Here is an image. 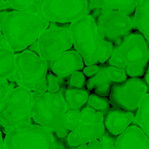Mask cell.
<instances>
[{
    "label": "cell",
    "instance_id": "f35d334b",
    "mask_svg": "<svg viewBox=\"0 0 149 149\" xmlns=\"http://www.w3.org/2000/svg\"><path fill=\"white\" fill-rule=\"evenodd\" d=\"M77 148L79 149H87L89 148L88 144L87 143H82L81 145H79V146H77Z\"/></svg>",
    "mask_w": 149,
    "mask_h": 149
},
{
    "label": "cell",
    "instance_id": "277c9868",
    "mask_svg": "<svg viewBox=\"0 0 149 149\" xmlns=\"http://www.w3.org/2000/svg\"><path fill=\"white\" fill-rule=\"evenodd\" d=\"M33 101L32 107V119L38 125L57 132L67 129L65 116L68 111L64 96L61 93H38L33 91Z\"/></svg>",
    "mask_w": 149,
    "mask_h": 149
},
{
    "label": "cell",
    "instance_id": "3957f363",
    "mask_svg": "<svg viewBox=\"0 0 149 149\" xmlns=\"http://www.w3.org/2000/svg\"><path fill=\"white\" fill-rule=\"evenodd\" d=\"M47 61L26 49L15 55V68L8 79L41 94L47 91Z\"/></svg>",
    "mask_w": 149,
    "mask_h": 149
},
{
    "label": "cell",
    "instance_id": "52a82bcc",
    "mask_svg": "<svg viewBox=\"0 0 149 149\" xmlns=\"http://www.w3.org/2000/svg\"><path fill=\"white\" fill-rule=\"evenodd\" d=\"M106 62L121 68L132 64H140L147 68L149 63L148 43L140 31L130 33L119 44L114 45Z\"/></svg>",
    "mask_w": 149,
    "mask_h": 149
},
{
    "label": "cell",
    "instance_id": "8d00e7d4",
    "mask_svg": "<svg viewBox=\"0 0 149 149\" xmlns=\"http://www.w3.org/2000/svg\"><path fill=\"white\" fill-rule=\"evenodd\" d=\"M6 148L5 144H4V139L2 138V134H1V132L0 131V149H4Z\"/></svg>",
    "mask_w": 149,
    "mask_h": 149
},
{
    "label": "cell",
    "instance_id": "ac0fdd59",
    "mask_svg": "<svg viewBox=\"0 0 149 149\" xmlns=\"http://www.w3.org/2000/svg\"><path fill=\"white\" fill-rule=\"evenodd\" d=\"M133 17L137 29L149 45V0H141L138 2Z\"/></svg>",
    "mask_w": 149,
    "mask_h": 149
},
{
    "label": "cell",
    "instance_id": "7402d4cb",
    "mask_svg": "<svg viewBox=\"0 0 149 149\" xmlns=\"http://www.w3.org/2000/svg\"><path fill=\"white\" fill-rule=\"evenodd\" d=\"M87 104L93 107L95 110L104 111L110 108L111 101L107 97H103L97 95L96 93L90 94L89 96Z\"/></svg>",
    "mask_w": 149,
    "mask_h": 149
},
{
    "label": "cell",
    "instance_id": "f1b7e54d",
    "mask_svg": "<svg viewBox=\"0 0 149 149\" xmlns=\"http://www.w3.org/2000/svg\"><path fill=\"white\" fill-rule=\"evenodd\" d=\"M47 92L49 93H58L60 90V84L57 76L55 74L47 73Z\"/></svg>",
    "mask_w": 149,
    "mask_h": 149
},
{
    "label": "cell",
    "instance_id": "ba28073f",
    "mask_svg": "<svg viewBox=\"0 0 149 149\" xmlns=\"http://www.w3.org/2000/svg\"><path fill=\"white\" fill-rule=\"evenodd\" d=\"M38 13L52 23H72L90 14L88 0H39Z\"/></svg>",
    "mask_w": 149,
    "mask_h": 149
},
{
    "label": "cell",
    "instance_id": "9a60e30c",
    "mask_svg": "<svg viewBox=\"0 0 149 149\" xmlns=\"http://www.w3.org/2000/svg\"><path fill=\"white\" fill-rule=\"evenodd\" d=\"M115 148L149 149V138L138 125H131L118 135Z\"/></svg>",
    "mask_w": 149,
    "mask_h": 149
},
{
    "label": "cell",
    "instance_id": "8fae6325",
    "mask_svg": "<svg viewBox=\"0 0 149 149\" xmlns=\"http://www.w3.org/2000/svg\"><path fill=\"white\" fill-rule=\"evenodd\" d=\"M73 45L69 29L61 26L48 27L38 38L37 54L47 61H50L71 49Z\"/></svg>",
    "mask_w": 149,
    "mask_h": 149
},
{
    "label": "cell",
    "instance_id": "44dd1931",
    "mask_svg": "<svg viewBox=\"0 0 149 149\" xmlns=\"http://www.w3.org/2000/svg\"><path fill=\"white\" fill-rule=\"evenodd\" d=\"M135 121L149 138V93L144 95L136 112Z\"/></svg>",
    "mask_w": 149,
    "mask_h": 149
},
{
    "label": "cell",
    "instance_id": "6da1fadb",
    "mask_svg": "<svg viewBox=\"0 0 149 149\" xmlns=\"http://www.w3.org/2000/svg\"><path fill=\"white\" fill-rule=\"evenodd\" d=\"M49 23L38 13L16 10L8 12L0 26L6 47L14 52L27 49L49 27Z\"/></svg>",
    "mask_w": 149,
    "mask_h": 149
},
{
    "label": "cell",
    "instance_id": "74e56055",
    "mask_svg": "<svg viewBox=\"0 0 149 149\" xmlns=\"http://www.w3.org/2000/svg\"><path fill=\"white\" fill-rule=\"evenodd\" d=\"M7 13H8V12H5V11L1 12V13H0V26H1V24L2 23L3 20H4L5 16L7 15Z\"/></svg>",
    "mask_w": 149,
    "mask_h": 149
},
{
    "label": "cell",
    "instance_id": "30bf717a",
    "mask_svg": "<svg viewBox=\"0 0 149 149\" xmlns=\"http://www.w3.org/2000/svg\"><path fill=\"white\" fill-rule=\"evenodd\" d=\"M99 31L103 38L114 45L138 29L134 17L118 10L103 12L96 18Z\"/></svg>",
    "mask_w": 149,
    "mask_h": 149
},
{
    "label": "cell",
    "instance_id": "836d02e7",
    "mask_svg": "<svg viewBox=\"0 0 149 149\" xmlns=\"http://www.w3.org/2000/svg\"><path fill=\"white\" fill-rule=\"evenodd\" d=\"M68 130H69L68 129L61 130L55 132V135H57V137H58V138H65V137L68 136V135L69 134Z\"/></svg>",
    "mask_w": 149,
    "mask_h": 149
},
{
    "label": "cell",
    "instance_id": "f546056e",
    "mask_svg": "<svg viewBox=\"0 0 149 149\" xmlns=\"http://www.w3.org/2000/svg\"><path fill=\"white\" fill-rule=\"evenodd\" d=\"M96 111L90 106H87L80 111V121L85 122H90L93 120Z\"/></svg>",
    "mask_w": 149,
    "mask_h": 149
},
{
    "label": "cell",
    "instance_id": "4dcf8cb0",
    "mask_svg": "<svg viewBox=\"0 0 149 149\" xmlns=\"http://www.w3.org/2000/svg\"><path fill=\"white\" fill-rule=\"evenodd\" d=\"M10 89L11 87L7 79H0V108Z\"/></svg>",
    "mask_w": 149,
    "mask_h": 149
},
{
    "label": "cell",
    "instance_id": "ffe728a7",
    "mask_svg": "<svg viewBox=\"0 0 149 149\" xmlns=\"http://www.w3.org/2000/svg\"><path fill=\"white\" fill-rule=\"evenodd\" d=\"M15 68V54L7 47L0 45V79H8Z\"/></svg>",
    "mask_w": 149,
    "mask_h": 149
},
{
    "label": "cell",
    "instance_id": "484cf974",
    "mask_svg": "<svg viewBox=\"0 0 149 149\" xmlns=\"http://www.w3.org/2000/svg\"><path fill=\"white\" fill-rule=\"evenodd\" d=\"M86 76L82 71H77L71 75L68 81V87L83 88L86 84Z\"/></svg>",
    "mask_w": 149,
    "mask_h": 149
},
{
    "label": "cell",
    "instance_id": "cb8c5ba5",
    "mask_svg": "<svg viewBox=\"0 0 149 149\" xmlns=\"http://www.w3.org/2000/svg\"><path fill=\"white\" fill-rule=\"evenodd\" d=\"M107 74L109 78L114 83H121L127 79V74L125 68H118L113 65H109L107 68Z\"/></svg>",
    "mask_w": 149,
    "mask_h": 149
},
{
    "label": "cell",
    "instance_id": "5b68a950",
    "mask_svg": "<svg viewBox=\"0 0 149 149\" xmlns=\"http://www.w3.org/2000/svg\"><path fill=\"white\" fill-rule=\"evenodd\" d=\"M33 91L23 86L11 88L0 108V125L9 130L21 123H31Z\"/></svg>",
    "mask_w": 149,
    "mask_h": 149
},
{
    "label": "cell",
    "instance_id": "d6986e66",
    "mask_svg": "<svg viewBox=\"0 0 149 149\" xmlns=\"http://www.w3.org/2000/svg\"><path fill=\"white\" fill-rule=\"evenodd\" d=\"M90 95L87 88L68 87L64 94L68 110H80L87 103Z\"/></svg>",
    "mask_w": 149,
    "mask_h": 149
},
{
    "label": "cell",
    "instance_id": "e0dca14e",
    "mask_svg": "<svg viewBox=\"0 0 149 149\" xmlns=\"http://www.w3.org/2000/svg\"><path fill=\"white\" fill-rule=\"evenodd\" d=\"M141 0H88L91 10L98 9L100 13L110 10H118L132 15Z\"/></svg>",
    "mask_w": 149,
    "mask_h": 149
},
{
    "label": "cell",
    "instance_id": "2e32d148",
    "mask_svg": "<svg viewBox=\"0 0 149 149\" xmlns=\"http://www.w3.org/2000/svg\"><path fill=\"white\" fill-rule=\"evenodd\" d=\"M108 66L109 64L107 63H100L98 71L86 81L85 87L89 91L93 90L98 95L109 97L114 82L111 80L108 75Z\"/></svg>",
    "mask_w": 149,
    "mask_h": 149
},
{
    "label": "cell",
    "instance_id": "1f68e13d",
    "mask_svg": "<svg viewBox=\"0 0 149 149\" xmlns=\"http://www.w3.org/2000/svg\"><path fill=\"white\" fill-rule=\"evenodd\" d=\"M99 70V64H94V65H86L83 68L82 71L84 75L87 77H92L94 76Z\"/></svg>",
    "mask_w": 149,
    "mask_h": 149
},
{
    "label": "cell",
    "instance_id": "7c38bea8",
    "mask_svg": "<svg viewBox=\"0 0 149 149\" xmlns=\"http://www.w3.org/2000/svg\"><path fill=\"white\" fill-rule=\"evenodd\" d=\"M106 130L104 115L102 111H97L91 122L80 121L79 126L71 131L67 136V143L71 147L88 143L91 140L100 138Z\"/></svg>",
    "mask_w": 149,
    "mask_h": 149
},
{
    "label": "cell",
    "instance_id": "83f0119b",
    "mask_svg": "<svg viewBox=\"0 0 149 149\" xmlns=\"http://www.w3.org/2000/svg\"><path fill=\"white\" fill-rule=\"evenodd\" d=\"M126 74L130 77H143L145 75L146 68L140 64H132L125 68Z\"/></svg>",
    "mask_w": 149,
    "mask_h": 149
},
{
    "label": "cell",
    "instance_id": "7a4b0ae2",
    "mask_svg": "<svg viewBox=\"0 0 149 149\" xmlns=\"http://www.w3.org/2000/svg\"><path fill=\"white\" fill-rule=\"evenodd\" d=\"M73 45L82 56L85 65L100 64L99 52L108 42L100 34L96 18L93 15H85L69 25Z\"/></svg>",
    "mask_w": 149,
    "mask_h": 149
},
{
    "label": "cell",
    "instance_id": "e575fe53",
    "mask_svg": "<svg viewBox=\"0 0 149 149\" xmlns=\"http://www.w3.org/2000/svg\"><path fill=\"white\" fill-rule=\"evenodd\" d=\"M145 77H144V80L146 82L147 85H148V91H149V64L146 68V71L145 73Z\"/></svg>",
    "mask_w": 149,
    "mask_h": 149
},
{
    "label": "cell",
    "instance_id": "4fadbf2b",
    "mask_svg": "<svg viewBox=\"0 0 149 149\" xmlns=\"http://www.w3.org/2000/svg\"><path fill=\"white\" fill-rule=\"evenodd\" d=\"M82 56L77 50H66L50 61L49 66L58 77L65 78L84 68Z\"/></svg>",
    "mask_w": 149,
    "mask_h": 149
},
{
    "label": "cell",
    "instance_id": "603a6c76",
    "mask_svg": "<svg viewBox=\"0 0 149 149\" xmlns=\"http://www.w3.org/2000/svg\"><path fill=\"white\" fill-rule=\"evenodd\" d=\"M11 6V8L16 10H28L38 13L39 0H6Z\"/></svg>",
    "mask_w": 149,
    "mask_h": 149
},
{
    "label": "cell",
    "instance_id": "d590c367",
    "mask_svg": "<svg viewBox=\"0 0 149 149\" xmlns=\"http://www.w3.org/2000/svg\"><path fill=\"white\" fill-rule=\"evenodd\" d=\"M11 7V6L10 5V4H9L8 2H7V1H4L2 3H1V4H0V10H7V9L8 8H10Z\"/></svg>",
    "mask_w": 149,
    "mask_h": 149
},
{
    "label": "cell",
    "instance_id": "8992f818",
    "mask_svg": "<svg viewBox=\"0 0 149 149\" xmlns=\"http://www.w3.org/2000/svg\"><path fill=\"white\" fill-rule=\"evenodd\" d=\"M9 149H54L55 140L52 132L39 125L21 123L9 130L4 139Z\"/></svg>",
    "mask_w": 149,
    "mask_h": 149
},
{
    "label": "cell",
    "instance_id": "60d3db41",
    "mask_svg": "<svg viewBox=\"0 0 149 149\" xmlns=\"http://www.w3.org/2000/svg\"><path fill=\"white\" fill-rule=\"evenodd\" d=\"M4 1H5V0H0V4H1Z\"/></svg>",
    "mask_w": 149,
    "mask_h": 149
},
{
    "label": "cell",
    "instance_id": "ab89813d",
    "mask_svg": "<svg viewBox=\"0 0 149 149\" xmlns=\"http://www.w3.org/2000/svg\"><path fill=\"white\" fill-rule=\"evenodd\" d=\"M2 36H3V33H2V31H1V27H0V42H1V39H2Z\"/></svg>",
    "mask_w": 149,
    "mask_h": 149
},
{
    "label": "cell",
    "instance_id": "4316f807",
    "mask_svg": "<svg viewBox=\"0 0 149 149\" xmlns=\"http://www.w3.org/2000/svg\"><path fill=\"white\" fill-rule=\"evenodd\" d=\"M116 135H113L108 130L105 131L104 133L98 138L102 146V149H116L115 143L117 139Z\"/></svg>",
    "mask_w": 149,
    "mask_h": 149
},
{
    "label": "cell",
    "instance_id": "d6a6232c",
    "mask_svg": "<svg viewBox=\"0 0 149 149\" xmlns=\"http://www.w3.org/2000/svg\"><path fill=\"white\" fill-rule=\"evenodd\" d=\"M88 146H89V148L90 149H93V148L101 149L102 148L101 143H100L98 138H95V139L91 140V141L88 143Z\"/></svg>",
    "mask_w": 149,
    "mask_h": 149
},
{
    "label": "cell",
    "instance_id": "9c48e42d",
    "mask_svg": "<svg viewBox=\"0 0 149 149\" xmlns=\"http://www.w3.org/2000/svg\"><path fill=\"white\" fill-rule=\"evenodd\" d=\"M148 91L145 80L141 77H130L123 82L114 83L109 97L113 107L136 113Z\"/></svg>",
    "mask_w": 149,
    "mask_h": 149
},
{
    "label": "cell",
    "instance_id": "d4e9b609",
    "mask_svg": "<svg viewBox=\"0 0 149 149\" xmlns=\"http://www.w3.org/2000/svg\"><path fill=\"white\" fill-rule=\"evenodd\" d=\"M65 126L70 131L75 130L80 122V110H68L65 116Z\"/></svg>",
    "mask_w": 149,
    "mask_h": 149
},
{
    "label": "cell",
    "instance_id": "5bb4252c",
    "mask_svg": "<svg viewBox=\"0 0 149 149\" xmlns=\"http://www.w3.org/2000/svg\"><path fill=\"white\" fill-rule=\"evenodd\" d=\"M102 112L106 130L116 136L122 134L135 120V113L114 107Z\"/></svg>",
    "mask_w": 149,
    "mask_h": 149
}]
</instances>
